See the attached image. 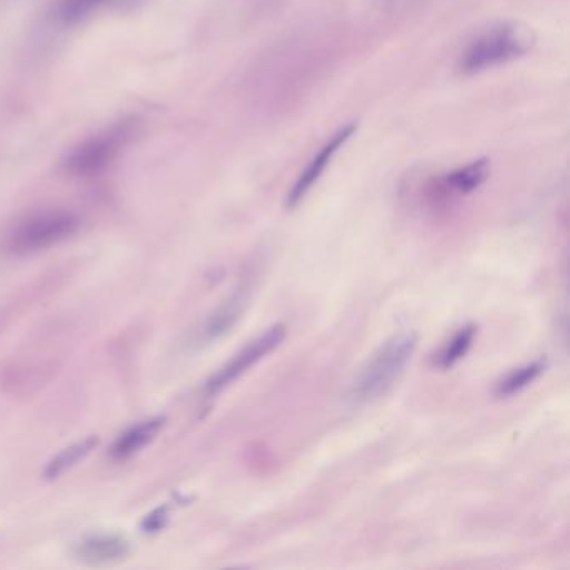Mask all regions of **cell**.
I'll return each instance as SVG.
<instances>
[{
  "instance_id": "cell-1",
  "label": "cell",
  "mask_w": 570,
  "mask_h": 570,
  "mask_svg": "<svg viewBox=\"0 0 570 570\" xmlns=\"http://www.w3.org/2000/svg\"><path fill=\"white\" fill-rule=\"evenodd\" d=\"M535 46V35L522 22L503 21L483 29L463 49L459 71L465 76L480 75L500 68L529 55Z\"/></svg>"
},
{
  "instance_id": "cell-2",
  "label": "cell",
  "mask_w": 570,
  "mask_h": 570,
  "mask_svg": "<svg viewBox=\"0 0 570 570\" xmlns=\"http://www.w3.org/2000/svg\"><path fill=\"white\" fill-rule=\"evenodd\" d=\"M136 119H119L72 146L62 168L72 178H95L111 168L136 135Z\"/></svg>"
},
{
  "instance_id": "cell-3",
  "label": "cell",
  "mask_w": 570,
  "mask_h": 570,
  "mask_svg": "<svg viewBox=\"0 0 570 570\" xmlns=\"http://www.w3.org/2000/svg\"><path fill=\"white\" fill-rule=\"evenodd\" d=\"M419 336L415 332H400L383 343L379 352L372 356L356 376L350 392V399L355 403H368L385 395L415 353Z\"/></svg>"
},
{
  "instance_id": "cell-4",
  "label": "cell",
  "mask_w": 570,
  "mask_h": 570,
  "mask_svg": "<svg viewBox=\"0 0 570 570\" xmlns=\"http://www.w3.org/2000/svg\"><path fill=\"white\" fill-rule=\"evenodd\" d=\"M81 229V218L68 209H42L19 222L6 238L12 255H32L61 245Z\"/></svg>"
},
{
  "instance_id": "cell-5",
  "label": "cell",
  "mask_w": 570,
  "mask_h": 570,
  "mask_svg": "<svg viewBox=\"0 0 570 570\" xmlns=\"http://www.w3.org/2000/svg\"><path fill=\"white\" fill-rule=\"evenodd\" d=\"M286 336L285 325L278 323V325H273L272 328L266 330L263 335H259L258 338L253 340L252 343L245 346L228 365L223 366L212 380H209L208 385H206V392L208 395H216V393L225 390L226 386L232 385L233 382L239 379V376L245 375L249 368L256 365V363L262 362L266 355L273 352V350L278 348L282 345L283 340Z\"/></svg>"
},
{
  "instance_id": "cell-6",
  "label": "cell",
  "mask_w": 570,
  "mask_h": 570,
  "mask_svg": "<svg viewBox=\"0 0 570 570\" xmlns=\"http://www.w3.org/2000/svg\"><path fill=\"white\" fill-rule=\"evenodd\" d=\"M356 132V125H346L343 128H340L325 145L320 148V151L313 156L312 161L306 166L305 171L299 175V178L296 179L295 186H293L292 191L288 193V199H286V205L288 208H295L299 203L305 199V196L312 191L313 186L320 181L323 175H325L326 168L332 165L335 156L338 155L340 149L353 138V135Z\"/></svg>"
},
{
  "instance_id": "cell-7",
  "label": "cell",
  "mask_w": 570,
  "mask_h": 570,
  "mask_svg": "<svg viewBox=\"0 0 570 570\" xmlns=\"http://www.w3.org/2000/svg\"><path fill=\"white\" fill-rule=\"evenodd\" d=\"M131 552L129 540L116 533L89 535L76 543L75 557L86 566H109L121 562Z\"/></svg>"
},
{
  "instance_id": "cell-8",
  "label": "cell",
  "mask_w": 570,
  "mask_h": 570,
  "mask_svg": "<svg viewBox=\"0 0 570 570\" xmlns=\"http://www.w3.org/2000/svg\"><path fill=\"white\" fill-rule=\"evenodd\" d=\"M163 426H165V419L156 416V419L145 420V422L126 430V432L116 440L115 445H112V459L126 460L141 452L146 445H149V443L158 436Z\"/></svg>"
},
{
  "instance_id": "cell-9",
  "label": "cell",
  "mask_w": 570,
  "mask_h": 570,
  "mask_svg": "<svg viewBox=\"0 0 570 570\" xmlns=\"http://www.w3.org/2000/svg\"><path fill=\"white\" fill-rule=\"evenodd\" d=\"M246 302H248L246 289H239L228 302L223 303V305L213 313L212 318L206 322L205 328H203V340L212 342V340L219 338V336L229 332L233 325L238 322L242 313L245 312Z\"/></svg>"
},
{
  "instance_id": "cell-10",
  "label": "cell",
  "mask_w": 570,
  "mask_h": 570,
  "mask_svg": "<svg viewBox=\"0 0 570 570\" xmlns=\"http://www.w3.org/2000/svg\"><path fill=\"white\" fill-rule=\"evenodd\" d=\"M490 176L489 159H476L455 171L449 173L443 179L446 188L460 195H469L487 181Z\"/></svg>"
},
{
  "instance_id": "cell-11",
  "label": "cell",
  "mask_w": 570,
  "mask_h": 570,
  "mask_svg": "<svg viewBox=\"0 0 570 570\" xmlns=\"http://www.w3.org/2000/svg\"><path fill=\"white\" fill-rule=\"evenodd\" d=\"M96 445H98V439L89 436V439L81 440V442L62 450V452L56 455L55 459L48 463V466H46V479H58L59 475L72 469L79 460L89 455Z\"/></svg>"
},
{
  "instance_id": "cell-12",
  "label": "cell",
  "mask_w": 570,
  "mask_h": 570,
  "mask_svg": "<svg viewBox=\"0 0 570 570\" xmlns=\"http://www.w3.org/2000/svg\"><path fill=\"white\" fill-rule=\"evenodd\" d=\"M116 0H59L58 19L66 26L81 24Z\"/></svg>"
},
{
  "instance_id": "cell-13",
  "label": "cell",
  "mask_w": 570,
  "mask_h": 570,
  "mask_svg": "<svg viewBox=\"0 0 570 570\" xmlns=\"http://www.w3.org/2000/svg\"><path fill=\"white\" fill-rule=\"evenodd\" d=\"M476 326L466 325L462 330L453 335V338L443 346L440 352L439 358H436V366L442 370L452 368L453 365L460 362L463 356L469 353L470 346H472L473 340H475Z\"/></svg>"
},
{
  "instance_id": "cell-14",
  "label": "cell",
  "mask_w": 570,
  "mask_h": 570,
  "mask_svg": "<svg viewBox=\"0 0 570 570\" xmlns=\"http://www.w3.org/2000/svg\"><path fill=\"white\" fill-rule=\"evenodd\" d=\"M543 370H546V362H543V360L513 370L512 373H509V375L497 385V395L512 396L515 395V393L522 392L523 389H527L530 383L535 382V380L542 375Z\"/></svg>"
},
{
  "instance_id": "cell-15",
  "label": "cell",
  "mask_w": 570,
  "mask_h": 570,
  "mask_svg": "<svg viewBox=\"0 0 570 570\" xmlns=\"http://www.w3.org/2000/svg\"><path fill=\"white\" fill-rule=\"evenodd\" d=\"M169 519V510L168 507H161V509L153 512L151 515H148L145 522L146 532H158L163 527L166 525Z\"/></svg>"
}]
</instances>
